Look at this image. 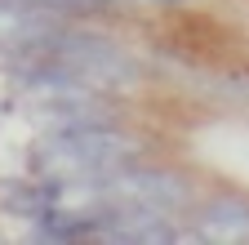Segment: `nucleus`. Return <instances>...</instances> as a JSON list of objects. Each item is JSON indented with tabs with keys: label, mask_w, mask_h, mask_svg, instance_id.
I'll use <instances>...</instances> for the list:
<instances>
[{
	"label": "nucleus",
	"mask_w": 249,
	"mask_h": 245,
	"mask_svg": "<svg viewBox=\"0 0 249 245\" xmlns=\"http://www.w3.org/2000/svg\"><path fill=\"white\" fill-rule=\"evenodd\" d=\"M142 151V143L134 134H124L120 125L103 116H80L58 125L36 151H31V165L40 178H103L120 165H129Z\"/></svg>",
	"instance_id": "1"
},
{
	"label": "nucleus",
	"mask_w": 249,
	"mask_h": 245,
	"mask_svg": "<svg viewBox=\"0 0 249 245\" xmlns=\"http://www.w3.org/2000/svg\"><path fill=\"white\" fill-rule=\"evenodd\" d=\"M45 58H58L62 67H71L85 85L103 89V94H107V89H129V85L142 80V63H138L129 49H120L107 36L67 27V22L58 27V36H53V45H49Z\"/></svg>",
	"instance_id": "2"
},
{
	"label": "nucleus",
	"mask_w": 249,
	"mask_h": 245,
	"mask_svg": "<svg viewBox=\"0 0 249 245\" xmlns=\"http://www.w3.org/2000/svg\"><path fill=\"white\" fill-rule=\"evenodd\" d=\"M107 196H120V201H138V205H151V209H165V214H182L192 205V178L178 174V170H165V165H120L111 174L98 178Z\"/></svg>",
	"instance_id": "3"
},
{
	"label": "nucleus",
	"mask_w": 249,
	"mask_h": 245,
	"mask_svg": "<svg viewBox=\"0 0 249 245\" xmlns=\"http://www.w3.org/2000/svg\"><path fill=\"white\" fill-rule=\"evenodd\" d=\"M192 236L196 241H223L240 245L249 241V196L245 192H218L192 209Z\"/></svg>",
	"instance_id": "4"
},
{
	"label": "nucleus",
	"mask_w": 249,
	"mask_h": 245,
	"mask_svg": "<svg viewBox=\"0 0 249 245\" xmlns=\"http://www.w3.org/2000/svg\"><path fill=\"white\" fill-rule=\"evenodd\" d=\"M22 9H31L27 0H0V18H5V14H22Z\"/></svg>",
	"instance_id": "5"
},
{
	"label": "nucleus",
	"mask_w": 249,
	"mask_h": 245,
	"mask_svg": "<svg viewBox=\"0 0 249 245\" xmlns=\"http://www.w3.org/2000/svg\"><path fill=\"white\" fill-rule=\"evenodd\" d=\"M151 5H165V9H174V5H182V0H151Z\"/></svg>",
	"instance_id": "6"
}]
</instances>
